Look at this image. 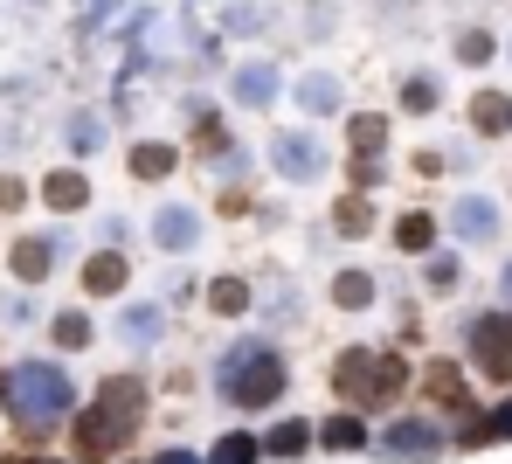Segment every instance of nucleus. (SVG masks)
<instances>
[{
	"label": "nucleus",
	"instance_id": "a211bd4d",
	"mask_svg": "<svg viewBox=\"0 0 512 464\" xmlns=\"http://www.w3.org/2000/svg\"><path fill=\"white\" fill-rule=\"evenodd\" d=\"M132 174H139V181L173 174V146H160V139H153V146H139V153H132Z\"/></svg>",
	"mask_w": 512,
	"mask_h": 464
},
{
	"label": "nucleus",
	"instance_id": "f257e3e1",
	"mask_svg": "<svg viewBox=\"0 0 512 464\" xmlns=\"http://www.w3.org/2000/svg\"><path fill=\"white\" fill-rule=\"evenodd\" d=\"M139 409H146V388H139L132 374H125V381H104L97 402L77 416V451H84V458H111L118 444H132Z\"/></svg>",
	"mask_w": 512,
	"mask_h": 464
},
{
	"label": "nucleus",
	"instance_id": "2eb2a0df",
	"mask_svg": "<svg viewBox=\"0 0 512 464\" xmlns=\"http://www.w3.org/2000/svg\"><path fill=\"white\" fill-rule=\"evenodd\" d=\"M367 298H374V278H367V271H340V278H333V305H340V312H360Z\"/></svg>",
	"mask_w": 512,
	"mask_h": 464
},
{
	"label": "nucleus",
	"instance_id": "c756f323",
	"mask_svg": "<svg viewBox=\"0 0 512 464\" xmlns=\"http://www.w3.org/2000/svg\"><path fill=\"white\" fill-rule=\"evenodd\" d=\"M402 104H409V111H429V104H436V84H429V77H409Z\"/></svg>",
	"mask_w": 512,
	"mask_h": 464
},
{
	"label": "nucleus",
	"instance_id": "4468645a",
	"mask_svg": "<svg viewBox=\"0 0 512 464\" xmlns=\"http://www.w3.org/2000/svg\"><path fill=\"white\" fill-rule=\"evenodd\" d=\"M42 201L70 215V208H84V201H90V187H84V174H49V181H42Z\"/></svg>",
	"mask_w": 512,
	"mask_h": 464
},
{
	"label": "nucleus",
	"instance_id": "f8f14e48",
	"mask_svg": "<svg viewBox=\"0 0 512 464\" xmlns=\"http://www.w3.org/2000/svg\"><path fill=\"white\" fill-rule=\"evenodd\" d=\"M118 284H125V257L104 250V257H90V264H84V291H90V298H111Z\"/></svg>",
	"mask_w": 512,
	"mask_h": 464
},
{
	"label": "nucleus",
	"instance_id": "b1692460",
	"mask_svg": "<svg viewBox=\"0 0 512 464\" xmlns=\"http://www.w3.org/2000/svg\"><path fill=\"white\" fill-rule=\"evenodd\" d=\"M326 444H333V451H360V444H367V430H360L353 416H333V423H326Z\"/></svg>",
	"mask_w": 512,
	"mask_h": 464
},
{
	"label": "nucleus",
	"instance_id": "7ed1b4c3",
	"mask_svg": "<svg viewBox=\"0 0 512 464\" xmlns=\"http://www.w3.org/2000/svg\"><path fill=\"white\" fill-rule=\"evenodd\" d=\"M0 395L14 402V416H21L28 430H49V423L70 409V374L49 368V361H21V368L0 381Z\"/></svg>",
	"mask_w": 512,
	"mask_h": 464
},
{
	"label": "nucleus",
	"instance_id": "6ab92c4d",
	"mask_svg": "<svg viewBox=\"0 0 512 464\" xmlns=\"http://www.w3.org/2000/svg\"><path fill=\"white\" fill-rule=\"evenodd\" d=\"M208 298H215V312H243V305H250V284H243V278H215V284H208Z\"/></svg>",
	"mask_w": 512,
	"mask_h": 464
},
{
	"label": "nucleus",
	"instance_id": "72a5a7b5",
	"mask_svg": "<svg viewBox=\"0 0 512 464\" xmlns=\"http://www.w3.org/2000/svg\"><path fill=\"white\" fill-rule=\"evenodd\" d=\"M506 298H512V264H506Z\"/></svg>",
	"mask_w": 512,
	"mask_h": 464
},
{
	"label": "nucleus",
	"instance_id": "1a4fd4ad",
	"mask_svg": "<svg viewBox=\"0 0 512 464\" xmlns=\"http://www.w3.org/2000/svg\"><path fill=\"white\" fill-rule=\"evenodd\" d=\"M153 236H160L167 250H194L201 222H194V208H160V215H153Z\"/></svg>",
	"mask_w": 512,
	"mask_h": 464
},
{
	"label": "nucleus",
	"instance_id": "412c9836",
	"mask_svg": "<svg viewBox=\"0 0 512 464\" xmlns=\"http://www.w3.org/2000/svg\"><path fill=\"white\" fill-rule=\"evenodd\" d=\"M298 104H305V111H333V104H340L333 77H305V84H298Z\"/></svg>",
	"mask_w": 512,
	"mask_h": 464
},
{
	"label": "nucleus",
	"instance_id": "c85d7f7f",
	"mask_svg": "<svg viewBox=\"0 0 512 464\" xmlns=\"http://www.w3.org/2000/svg\"><path fill=\"white\" fill-rule=\"evenodd\" d=\"M457 56H464V63H485V56H492V35H485V28H471V35L457 42Z\"/></svg>",
	"mask_w": 512,
	"mask_h": 464
},
{
	"label": "nucleus",
	"instance_id": "473e14b6",
	"mask_svg": "<svg viewBox=\"0 0 512 464\" xmlns=\"http://www.w3.org/2000/svg\"><path fill=\"white\" fill-rule=\"evenodd\" d=\"M153 464H201L194 451H167V458H153Z\"/></svg>",
	"mask_w": 512,
	"mask_h": 464
},
{
	"label": "nucleus",
	"instance_id": "f3484780",
	"mask_svg": "<svg viewBox=\"0 0 512 464\" xmlns=\"http://www.w3.org/2000/svg\"><path fill=\"white\" fill-rule=\"evenodd\" d=\"M346 132H353V153L367 160V153H381V139H388V118H374V111H360V118H353Z\"/></svg>",
	"mask_w": 512,
	"mask_h": 464
},
{
	"label": "nucleus",
	"instance_id": "0eeeda50",
	"mask_svg": "<svg viewBox=\"0 0 512 464\" xmlns=\"http://www.w3.org/2000/svg\"><path fill=\"white\" fill-rule=\"evenodd\" d=\"M436 451H443L436 423H395L388 430V458H436Z\"/></svg>",
	"mask_w": 512,
	"mask_h": 464
},
{
	"label": "nucleus",
	"instance_id": "a878e982",
	"mask_svg": "<svg viewBox=\"0 0 512 464\" xmlns=\"http://www.w3.org/2000/svg\"><path fill=\"white\" fill-rule=\"evenodd\" d=\"M208 464H256V444H250V437H222Z\"/></svg>",
	"mask_w": 512,
	"mask_h": 464
},
{
	"label": "nucleus",
	"instance_id": "39448f33",
	"mask_svg": "<svg viewBox=\"0 0 512 464\" xmlns=\"http://www.w3.org/2000/svg\"><path fill=\"white\" fill-rule=\"evenodd\" d=\"M471 361L492 381H512V312H485L471 326Z\"/></svg>",
	"mask_w": 512,
	"mask_h": 464
},
{
	"label": "nucleus",
	"instance_id": "cd10ccee",
	"mask_svg": "<svg viewBox=\"0 0 512 464\" xmlns=\"http://www.w3.org/2000/svg\"><path fill=\"white\" fill-rule=\"evenodd\" d=\"M270 451H277V458L305 451V430H298V423H277V430H270Z\"/></svg>",
	"mask_w": 512,
	"mask_h": 464
},
{
	"label": "nucleus",
	"instance_id": "f03ea898",
	"mask_svg": "<svg viewBox=\"0 0 512 464\" xmlns=\"http://www.w3.org/2000/svg\"><path fill=\"white\" fill-rule=\"evenodd\" d=\"M215 381H222V395H229L236 409H263V402H277V388H284V354L263 347V340H243V347L222 354Z\"/></svg>",
	"mask_w": 512,
	"mask_h": 464
},
{
	"label": "nucleus",
	"instance_id": "423d86ee",
	"mask_svg": "<svg viewBox=\"0 0 512 464\" xmlns=\"http://www.w3.org/2000/svg\"><path fill=\"white\" fill-rule=\"evenodd\" d=\"M270 167H277L284 181H319V174H326V146H319L312 132H284V139L270 146Z\"/></svg>",
	"mask_w": 512,
	"mask_h": 464
},
{
	"label": "nucleus",
	"instance_id": "2f4dec72",
	"mask_svg": "<svg viewBox=\"0 0 512 464\" xmlns=\"http://www.w3.org/2000/svg\"><path fill=\"white\" fill-rule=\"evenodd\" d=\"M429 284H436V291H443V284H457V264H450V257H436V264H429Z\"/></svg>",
	"mask_w": 512,
	"mask_h": 464
},
{
	"label": "nucleus",
	"instance_id": "9b49d317",
	"mask_svg": "<svg viewBox=\"0 0 512 464\" xmlns=\"http://www.w3.org/2000/svg\"><path fill=\"white\" fill-rule=\"evenodd\" d=\"M471 125L478 132H512V97H499V91H478V104H471Z\"/></svg>",
	"mask_w": 512,
	"mask_h": 464
},
{
	"label": "nucleus",
	"instance_id": "6e6552de",
	"mask_svg": "<svg viewBox=\"0 0 512 464\" xmlns=\"http://www.w3.org/2000/svg\"><path fill=\"white\" fill-rule=\"evenodd\" d=\"M49 264H56V243H49V236L14 243V278H21V284H42V278H49Z\"/></svg>",
	"mask_w": 512,
	"mask_h": 464
},
{
	"label": "nucleus",
	"instance_id": "7c9ffc66",
	"mask_svg": "<svg viewBox=\"0 0 512 464\" xmlns=\"http://www.w3.org/2000/svg\"><path fill=\"white\" fill-rule=\"evenodd\" d=\"M429 388H436L443 402H464V388H457V374H450V368H436V374H429Z\"/></svg>",
	"mask_w": 512,
	"mask_h": 464
},
{
	"label": "nucleus",
	"instance_id": "dca6fc26",
	"mask_svg": "<svg viewBox=\"0 0 512 464\" xmlns=\"http://www.w3.org/2000/svg\"><path fill=\"white\" fill-rule=\"evenodd\" d=\"M457 229H464V236H492V229H499V208L471 194V201H457Z\"/></svg>",
	"mask_w": 512,
	"mask_h": 464
},
{
	"label": "nucleus",
	"instance_id": "bb28decb",
	"mask_svg": "<svg viewBox=\"0 0 512 464\" xmlns=\"http://www.w3.org/2000/svg\"><path fill=\"white\" fill-rule=\"evenodd\" d=\"M90 340V319L84 312H63V319H56V347H84Z\"/></svg>",
	"mask_w": 512,
	"mask_h": 464
},
{
	"label": "nucleus",
	"instance_id": "393cba45",
	"mask_svg": "<svg viewBox=\"0 0 512 464\" xmlns=\"http://www.w3.org/2000/svg\"><path fill=\"white\" fill-rule=\"evenodd\" d=\"M70 146H77V153H97V146H104V125H97V118H70Z\"/></svg>",
	"mask_w": 512,
	"mask_h": 464
},
{
	"label": "nucleus",
	"instance_id": "5701e85b",
	"mask_svg": "<svg viewBox=\"0 0 512 464\" xmlns=\"http://www.w3.org/2000/svg\"><path fill=\"white\" fill-rule=\"evenodd\" d=\"M429 236H436V222H429V215H402V229H395V243H402V250H429Z\"/></svg>",
	"mask_w": 512,
	"mask_h": 464
},
{
	"label": "nucleus",
	"instance_id": "aec40b11",
	"mask_svg": "<svg viewBox=\"0 0 512 464\" xmlns=\"http://www.w3.org/2000/svg\"><path fill=\"white\" fill-rule=\"evenodd\" d=\"M492 437H512V402H506V409H492L485 423H471V430H464V444H492Z\"/></svg>",
	"mask_w": 512,
	"mask_h": 464
},
{
	"label": "nucleus",
	"instance_id": "ddd939ff",
	"mask_svg": "<svg viewBox=\"0 0 512 464\" xmlns=\"http://www.w3.org/2000/svg\"><path fill=\"white\" fill-rule=\"evenodd\" d=\"M270 91H277L270 63H243V70H236V97H243L250 111H263V104H270Z\"/></svg>",
	"mask_w": 512,
	"mask_h": 464
},
{
	"label": "nucleus",
	"instance_id": "9d476101",
	"mask_svg": "<svg viewBox=\"0 0 512 464\" xmlns=\"http://www.w3.org/2000/svg\"><path fill=\"white\" fill-rule=\"evenodd\" d=\"M160 326H167V312H160V305H132V312L118 319V333H125L132 347H153V340H160Z\"/></svg>",
	"mask_w": 512,
	"mask_h": 464
},
{
	"label": "nucleus",
	"instance_id": "4be33fe9",
	"mask_svg": "<svg viewBox=\"0 0 512 464\" xmlns=\"http://www.w3.org/2000/svg\"><path fill=\"white\" fill-rule=\"evenodd\" d=\"M333 222H340L346 236H367V222H374V208H367L360 194H346V201H340V215H333Z\"/></svg>",
	"mask_w": 512,
	"mask_h": 464
},
{
	"label": "nucleus",
	"instance_id": "20e7f679",
	"mask_svg": "<svg viewBox=\"0 0 512 464\" xmlns=\"http://www.w3.org/2000/svg\"><path fill=\"white\" fill-rule=\"evenodd\" d=\"M409 381V368L395 361V354H367V347H353L333 361V388H340L346 402H360V409H381V402H395V388Z\"/></svg>",
	"mask_w": 512,
	"mask_h": 464
}]
</instances>
